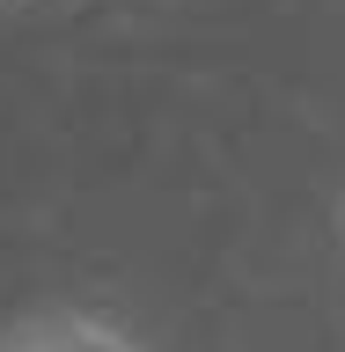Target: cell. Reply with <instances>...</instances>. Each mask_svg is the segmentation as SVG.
<instances>
[{
    "label": "cell",
    "instance_id": "cell-1",
    "mask_svg": "<svg viewBox=\"0 0 345 352\" xmlns=\"http://www.w3.org/2000/svg\"><path fill=\"white\" fill-rule=\"evenodd\" d=\"M8 352H140L118 323H103V316H81V308H52V316H37V323H22L15 338H8Z\"/></svg>",
    "mask_w": 345,
    "mask_h": 352
}]
</instances>
